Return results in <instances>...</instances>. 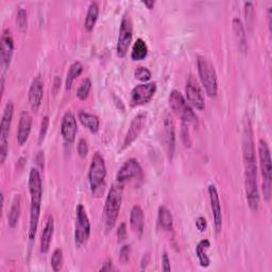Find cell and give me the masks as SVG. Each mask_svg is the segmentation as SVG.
Masks as SVG:
<instances>
[{
  "instance_id": "cell-1",
  "label": "cell",
  "mask_w": 272,
  "mask_h": 272,
  "mask_svg": "<svg viewBox=\"0 0 272 272\" xmlns=\"http://www.w3.org/2000/svg\"><path fill=\"white\" fill-rule=\"evenodd\" d=\"M243 155L245 163V188L249 208L256 212L259 208V191L257 186V167L253 133L250 122L246 123L243 141Z\"/></svg>"
},
{
  "instance_id": "cell-2",
  "label": "cell",
  "mask_w": 272,
  "mask_h": 272,
  "mask_svg": "<svg viewBox=\"0 0 272 272\" xmlns=\"http://www.w3.org/2000/svg\"><path fill=\"white\" fill-rule=\"evenodd\" d=\"M29 192L31 197L30 204V222H29V241L36 240L41 216V207L43 199V183L40 170L31 168L29 174Z\"/></svg>"
},
{
  "instance_id": "cell-3",
  "label": "cell",
  "mask_w": 272,
  "mask_h": 272,
  "mask_svg": "<svg viewBox=\"0 0 272 272\" xmlns=\"http://www.w3.org/2000/svg\"><path fill=\"white\" fill-rule=\"evenodd\" d=\"M123 194V183L116 182L113 184L105 203V226L107 232L114 229L116 221L118 219V215L122 202Z\"/></svg>"
},
{
  "instance_id": "cell-4",
  "label": "cell",
  "mask_w": 272,
  "mask_h": 272,
  "mask_svg": "<svg viewBox=\"0 0 272 272\" xmlns=\"http://www.w3.org/2000/svg\"><path fill=\"white\" fill-rule=\"evenodd\" d=\"M106 177L107 166L105 158L99 152H96L92 158V163H90L88 170L89 186L95 197H100L104 194L106 188Z\"/></svg>"
},
{
  "instance_id": "cell-5",
  "label": "cell",
  "mask_w": 272,
  "mask_h": 272,
  "mask_svg": "<svg viewBox=\"0 0 272 272\" xmlns=\"http://www.w3.org/2000/svg\"><path fill=\"white\" fill-rule=\"evenodd\" d=\"M258 158L260 172L263 176V192L266 201L271 198V186H272V165H271V153L268 143L260 139L257 145Z\"/></svg>"
},
{
  "instance_id": "cell-6",
  "label": "cell",
  "mask_w": 272,
  "mask_h": 272,
  "mask_svg": "<svg viewBox=\"0 0 272 272\" xmlns=\"http://www.w3.org/2000/svg\"><path fill=\"white\" fill-rule=\"evenodd\" d=\"M197 65L204 89L210 97H215L218 93V78L214 64L206 56H198Z\"/></svg>"
},
{
  "instance_id": "cell-7",
  "label": "cell",
  "mask_w": 272,
  "mask_h": 272,
  "mask_svg": "<svg viewBox=\"0 0 272 272\" xmlns=\"http://www.w3.org/2000/svg\"><path fill=\"white\" fill-rule=\"evenodd\" d=\"M14 115V105L9 100L4 109L2 122H0V162L4 164L9 152V135Z\"/></svg>"
},
{
  "instance_id": "cell-8",
  "label": "cell",
  "mask_w": 272,
  "mask_h": 272,
  "mask_svg": "<svg viewBox=\"0 0 272 272\" xmlns=\"http://www.w3.org/2000/svg\"><path fill=\"white\" fill-rule=\"evenodd\" d=\"M169 106L176 114L186 123H197L198 117L192 108L187 104L184 96L177 89H173L169 95Z\"/></svg>"
},
{
  "instance_id": "cell-9",
  "label": "cell",
  "mask_w": 272,
  "mask_h": 272,
  "mask_svg": "<svg viewBox=\"0 0 272 272\" xmlns=\"http://www.w3.org/2000/svg\"><path fill=\"white\" fill-rule=\"evenodd\" d=\"M133 40V22L129 12L123 14L120 22L119 36L117 40V55L119 58H123L128 53L129 47Z\"/></svg>"
},
{
  "instance_id": "cell-10",
  "label": "cell",
  "mask_w": 272,
  "mask_h": 272,
  "mask_svg": "<svg viewBox=\"0 0 272 272\" xmlns=\"http://www.w3.org/2000/svg\"><path fill=\"white\" fill-rule=\"evenodd\" d=\"M76 228H75V243L77 247L83 246L90 235V222L87 213L82 204H79L76 209Z\"/></svg>"
},
{
  "instance_id": "cell-11",
  "label": "cell",
  "mask_w": 272,
  "mask_h": 272,
  "mask_svg": "<svg viewBox=\"0 0 272 272\" xmlns=\"http://www.w3.org/2000/svg\"><path fill=\"white\" fill-rule=\"evenodd\" d=\"M156 92V83L149 82V83H142L136 85L131 92V105L133 107L143 106L153 98Z\"/></svg>"
},
{
  "instance_id": "cell-12",
  "label": "cell",
  "mask_w": 272,
  "mask_h": 272,
  "mask_svg": "<svg viewBox=\"0 0 272 272\" xmlns=\"http://www.w3.org/2000/svg\"><path fill=\"white\" fill-rule=\"evenodd\" d=\"M186 97L190 104L197 110L202 111L206 108V100H204L202 89L194 76H189L185 86Z\"/></svg>"
},
{
  "instance_id": "cell-13",
  "label": "cell",
  "mask_w": 272,
  "mask_h": 272,
  "mask_svg": "<svg viewBox=\"0 0 272 272\" xmlns=\"http://www.w3.org/2000/svg\"><path fill=\"white\" fill-rule=\"evenodd\" d=\"M143 175V169L140 162L136 158H129L127 162H124L123 165L118 170L116 175V181L119 183H124L129 180L141 178Z\"/></svg>"
},
{
  "instance_id": "cell-14",
  "label": "cell",
  "mask_w": 272,
  "mask_h": 272,
  "mask_svg": "<svg viewBox=\"0 0 272 272\" xmlns=\"http://www.w3.org/2000/svg\"><path fill=\"white\" fill-rule=\"evenodd\" d=\"M162 139H163L164 147L168 154V157L172 160L175 153V149H176V132H175L174 119L172 115H169V114L164 119Z\"/></svg>"
},
{
  "instance_id": "cell-15",
  "label": "cell",
  "mask_w": 272,
  "mask_h": 272,
  "mask_svg": "<svg viewBox=\"0 0 272 272\" xmlns=\"http://www.w3.org/2000/svg\"><path fill=\"white\" fill-rule=\"evenodd\" d=\"M146 120H147L146 113H139V114L132 119L129 130L126 134V138H124V141H123L122 149L128 148V147H130L136 140H138V138L145 127Z\"/></svg>"
},
{
  "instance_id": "cell-16",
  "label": "cell",
  "mask_w": 272,
  "mask_h": 272,
  "mask_svg": "<svg viewBox=\"0 0 272 272\" xmlns=\"http://www.w3.org/2000/svg\"><path fill=\"white\" fill-rule=\"evenodd\" d=\"M209 195H210V201H211V208H212V212H213L215 229H216L217 233H220V231L222 229L221 202H220L218 190L214 184H211L209 186Z\"/></svg>"
},
{
  "instance_id": "cell-17",
  "label": "cell",
  "mask_w": 272,
  "mask_h": 272,
  "mask_svg": "<svg viewBox=\"0 0 272 272\" xmlns=\"http://www.w3.org/2000/svg\"><path fill=\"white\" fill-rule=\"evenodd\" d=\"M78 132V124L76 116L72 111L66 112L61 122V135L66 143L72 144L76 140Z\"/></svg>"
},
{
  "instance_id": "cell-18",
  "label": "cell",
  "mask_w": 272,
  "mask_h": 272,
  "mask_svg": "<svg viewBox=\"0 0 272 272\" xmlns=\"http://www.w3.org/2000/svg\"><path fill=\"white\" fill-rule=\"evenodd\" d=\"M14 52V41L10 30L6 29L2 34V68L6 72L10 67Z\"/></svg>"
},
{
  "instance_id": "cell-19",
  "label": "cell",
  "mask_w": 272,
  "mask_h": 272,
  "mask_svg": "<svg viewBox=\"0 0 272 272\" xmlns=\"http://www.w3.org/2000/svg\"><path fill=\"white\" fill-rule=\"evenodd\" d=\"M44 96V83L42 81L41 77H36L33 79V81L30 85L29 88V104L32 109V111L38 112L41 105H42V100Z\"/></svg>"
},
{
  "instance_id": "cell-20",
  "label": "cell",
  "mask_w": 272,
  "mask_h": 272,
  "mask_svg": "<svg viewBox=\"0 0 272 272\" xmlns=\"http://www.w3.org/2000/svg\"><path fill=\"white\" fill-rule=\"evenodd\" d=\"M31 128H32V116L30 115V113L27 111L21 112V114L19 116L17 135H16V140L19 146H22L27 143L31 132Z\"/></svg>"
},
{
  "instance_id": "cell-21",
  "label": "cell",
  "mask_w": 272,
  "mask_h": 272,
  "mask_svg": "<svg viewBox=\"0 0 272 272\" xmlns=\"http://www.w3.org/2000/svg\"><path fill=\"white\" fill-rule=\"evenodd\" d=\"M53 232H54V220L52 216H48L41 236V252L43 254H46L49 251L53 237Z\"/></svg>"
},
{
  "instance_id": "cell-22",
  "label": "cell",
  "mask_w": 272,
  "mask_h": 272,
  "mask_svg": "<svg viewBox=\"0 0 272 272\" xmlns=\"http://www.w3.org/2000/svg\"><path fill=\"white\" fill-rule=\"evenodd\" d=\"M130 224L132 230L136 234H139V236L143 235L145 229V215L140 206H135L132 208L130 214Z\"/></svg>"
},
{
  "instance_id": "cell-23",
  "label": "cell",
  "mask_w": 272,
  "mask_h": 272,
  "mask_svg": "<svg viewBox=\"0 0 272 272\" xmlns=\"http://www.w3.org/2000/svg\"><path fill=\"white\" fill-rule=\"evenodd\" d=\"M20 214H21V197L20 195H16L12 202V206H11L10 212L8 214V222L12 229L17 226L20 218Z\"/></svg>"
},
{
  "instance_id": "cell-24",
  "label": "cell",
  "mask_w": 272,
  "mask_h": 272,
  "mask_svg": "<svg viewBox=\"0 0 272 272\" xmlns=\"http://www.w3.org/2000/svg\"><path fill=\"white\" fill-rule=\"evenodd\" d=\"M157 220L161 228L165 231H172L174 229V216L166 207L162 206L158 208Z\"/></svg>"
},
{
  "instance_id": "cell-25",
  "label": "cell",
  "mask_w": 272,
  "mask_h": 272,
  "mask_svg": "<svg viewBox=\"0 0 272 272\" xmlns=\"http://www.w3.org/2000/svg\"><path fill=\"white\" fill-rule=\"evenodd\" d=\"M78 117L83 126L86 129H88L90 132H93V133L98 132L99 127H100V120L96 115L90 114V113H87L85 111H81V112H79Z\"/></svg>"
},
{
  "instance_id": "cell-26",
  "label": "cell",
  "mask_w": 272,
  "mask_h": 272,
  "mask_svg": "<svg viewBox=\"0 0 272 272\" xmlns=\"http://www.w3.org/2000/svg\"><path fill=\"white\" fill-rule=\"evenodd\" d=\"M211 247V243L209 240H202L196 247V254L199 259L200 266L203 268H208L211 265V259L207 253Z\"/></svg>"
},
{
  "instance_id": "cell-27",
  "label": "cell",
  "mask_w": 272,
  "mask_h": 272,
  "mask_svg": "<svg viewBox=\"0 0 272 272\" xmlns=\"http://www.w3.org/2000/svg\"><path fill=\"white\" fill-rule=\"evenodd\" d=\"M233 30L235 36L237 38L238 44H240V48L242 51H246L247 50V37H246V31H245V27L241 18L235 17L233 19Z\"/></svg>"
},
{
  "instance_id": "cell-28",
  "label": "cell",
  "mask_w": 272,
  "mask_h": 272,
  "mask_svg": "<svg viewBox=\"0 0 272 272\" xmlns=\"http://www.w3.org/2000/svg\"><path fill=\"white\" fill-rule=\"evenodd\" d=\"M147 55H148V46L143 39H138L132 47L131 58L134 61H141L146 59Z\"/></svg>"
},
{
  "instance_id": "cell-29",
  "label": "cell",
  "mask_w": 272,
  "mask_h": 272,
  "mask_svg": "<svg viewBox=\"0 0 272 272\" xmlns=\"http://www.w3.org/2000/svg\"><path fill=\"white\" fill-rule=\"evenodd\" d=\"M99 16V6L97 3H90L88 10H87V14L85 17L84 21V28L87 31H92L96 25L97 19Z\"/></svg>"
},
{
  "instance_id": "cell-30",
  "label": "cell",
  "mask_w": 272,
  "mask_h": 272,
  "mask_svg": "<svg viewBox=\"0 0 272 272\" xmlns=\"http://www.w3.org/2000/svg\"><path fill=\"white\" fill-rule=\"evenodd\" d=\"M82 72H83V65L81 62L77 61L71 65L70 70H68V73L66 75V80H65L66 89L72 88L74 81L82 74Z\"/></svg>"
},
{
  "instance_id": "cell-31",
  "label": "cell",
  "mask_w": 272,
  "mask_h": 272,
  "mask_svg": "<svg viewBox=\"0 0 272 272\" xmlns=\"http://www.w3.org/2000/svg\"><path fill=\"white\" fill-rule=\"evenodd\" d=\"M63 265H64L63 251H62V249L58 248V249H55V250L53 251L52 256H51V267H52V270L55 271V272L61 271L62 268H63Z\"/></svg>"
},
{
  "instance_id": "cell-32",
  "label": "cell",
  "mask_w": 272,
  "mask_h": 272,
  "mask_svg": "<svg viewBox=\"0 0 272 272\" xmlns=\"http://www.w3.org/2000/svg\"><path fill=\"white\" fill-rule=\"evenodd\" d=\"M90 89H92V81H90V79L86 78L82 81V83L80 84V86L78 87L77 89V97L84 101L87 99Z\"/></svg>"
},
{
  "instance_id": "cell-33",
  "label": "cell",
  "mask_w": 272,
  "mask_h": 272,
  "mask_svg": "<svg viewBox=\"0 0 272 272\" xmlns=\"http://www.w3.org/2000/svg\"><path fill=\"white\" fill-rule=\"evenodd\" d=\"M16 24L20 31H26L28 26V14L25 9L20 8L16 14Z\"/></svg>"
},
{
  "instance_id": "cell-34",
  "label": "cell",
  "mask_w": 272,
  "mask_h": 272,
  "mask_svg": "<svg viewBox=\"0 0 272 272\" xmlns=\"http://www.w3.org/2000/svg\"><path fill=\"white\" fill-rule=\"evenodd\" d=\"M134 76H135L136 79H138V80L146 83V82H148L150 80L152 74H151V72L147 67L140 66V67H138L135 70Z\"/></svg>"
},
{
  "instance_id": "cell-35",
  "label": "cell",
  "mask_w": 272,
  "mask_h": 272,
  "mask_svg": "<svg viewBox=\"0 0 272 272\" xmlns=\"http://www.w3.org/2000/svg\"><path fill=\"white\" fill-rule=\"evenodd\" d=\"M245 15L247 19V25L249 27H252L253 19H254V7L252 3L248 2L245 4Z\"/></svg>"
},
{
  "instance_id": "cell-36",
  "label": "cell",
  "mask_w": 272,
  "mask_h": 272,
  "mask_svg": "<svg viewBox=\"0 0 272 272\" xmlns=\"http://www.w3.org/2000/svg\"><path fill=\"white\" fill-rule=\"evenodd\" d=\"M49 123H50L49 117L45 116L41 122V129H40V134H39V144L40 145L43 143V141L45 140V136H46V134H47Z\"/></svg>"
},
{
  "instance_id": "cell-37",
  "label": "cell",
  "mask_w": 272,
  "mask_h": 272,
  "mask_svg": "<svg viewBox=\"0 0 272 272\" xmlns=\"http://www.w3.org/2000/svg\"><path fill=\"white\" fill-rule=\"evenodd\" d=\"M130 255H131V246L130 245L122 246L119 251V259L122 265H127L130 259Z\"/></svg>"
},
{
  "instance_id": "cell-38",
  "label": "cell",
  "mask_w": 272,
  "mask_h": 272,
  "mask_svg": "<svg viewBox=\"0 0 272 272\" xmlns=\"http://www.w3.org/2000/svg\"><path fill=\"white\" fill-rule=\"evenodd\" d=\"M181 140H182L185 147H190L191 140L189 136V131L186 122H182V129H181Z\"/></svg>"
},
{
  "instance_id": "cell-39",
  "label": "cell",
  "mask_w": 272,
  "mask_h": 272,
  "mask_svg": "<svg viewBox=\"0 0 272 272\" xmlns=\"http://www.w3.org/2000/svg\"><path fill=\"white\" fill-rule=\"evenodd\" d=\"M77 150H78L79 155H80L81 157H85L87 155V153H88V144H87L86 140L81 139L80 141H79Z\"/></svg>"
},
{
  "instance_id": "cell-40",
  "label": "cell",
  "mask_w": 272,
  "mask_h": 272,
  "mask_svg": "<svg viewBox=\"0 0 272 272\" xmlns=\"http://www.w3.org/2000/svg\"><path fill=\"white\" fill-rule=\"evenodd\" d=\"M196 226H197V229L200 232H204V231L207 230V228H208V221H207V219L204 218V217H202V216L198 217L196 219Z\"/></svg>"
},
{
  "instance_id": "cell-41",
  "label": "cell",
  "mask_w": 272,
  "mask_h": 272,
  "mask_svg": "<svg viewBox=\"0 0 272 272\" xmlns=\"http://www.w3.org/2000/svg\"><path fill=\"white\" fill-rule=\"evenodd\" d=\"M117 237H118V241L119 242H122L126 240L127 237V228H126V223H121L119 225V228L117 230Z\"/></svg>"
},
{
  "instance_id": "cell-42",
  "label": "cell",
  "mask_w": 272,
  "mask_h": 272,
  "mask_svg": "<svg viewBox=\"0 0 272 272\" xmlns=\"http://www.w3.org/2000/svg\"><path fill=\"white\" fill-rule=\"evenodd\" d=\"M162 269L164 271H172V266H170V259L168 257L167 252L163 253L162 257Z\"/></svg>"
},
{
  "instance_id": "cell-43",
  "label": "cell",
  "mask_w": 272,
  "mask_h": 272,
  "mask_svg": "<svg viewBox=\"0 0 272 272\" xmlns=\"http://www.w3.org/2000/svg\"><path fill=\"white\" fill-rule=\"evenodd\" d=\"M117 268L114 266V264H113L112 260H107V262L104 264V266H102L99 271H116Z\"/></svg>"
},
{
  "instance_id": "cell-44",
  "label": "cell",
  "mask_w": 272,
  "mask_h": 272,
  "mask_svg": "<svg viewBox=\"0 0 272 272\" xmlns=\"http://www.w3.org/2000/svg\"><path fill=\"white\" fill-rule=\"evenodd\" d=\"M37 163L40 165L41 168H44V152L40 151L36 157Z\"/></svg>"
},
{
  "instance_id": "cell-45",
  "label": "cell",
  "mask_w": 272,
  "mask_h": 272,
  "mask_svg": "<svg viewBox=\"0 0 272 272\" xmlns=\"http://www.w3.org/2000/svg\"><path fill=\"white\" fill-rule=\"evenodd\" d=\"M143 4L148 9H153V7L155 5V2H154V0H144Z\"/></svg>"
},
{
  "instance_id": "cell-46",
  "label": "cell",
  "mask_w": 272,
  "mask_h": 272,
  "mask_svg": "<svg viewBox=\"0 0 272 272\" xmlns=\"http://www.w3.org/2000/svg\"><path fill=\"white\" fill-rule=\"evenodd\" d=\"M4 90H5V77L3 76V78H2V94H4Z\"/></svg>"
}]
</instances>
